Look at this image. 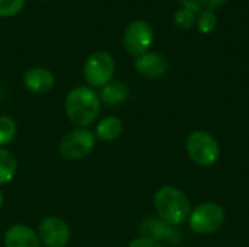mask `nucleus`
<instances>
[{
  "label": "nucleus",
  "instance_id": "obj_7",
  "mask_svg": "<svg viewBox=\"0 0 249 247\" xmlns=\"http://www.w3.org/2000/svg\"><path fill=\"white\" fill-rule=\"evenodd\" d=\"M96 146V137L90 130L77 128L70 131L60 141L58 150L63 157L70 160H79L89 156Z\"/></svg>",
  "mask_w": 249,
  "mask_h": 247
},
{
  "label": "nucleus",
  "instance_id": "obj_17",
  "mask_svg": "<svg viewBox=\"0 0 249 247\" xmlns=\"http://www.w3.org/2000/svg\"><path fill=\"white\" fill-rule=\"evenodd\" d=\"M197 22L196 13L188 10V9H178L174 15V23L177 28L182 29V31H188L194 26V23Z\"/></svg>",
  "mask_w": 249,
  "mask_h": 247
},
{
  "label": "nucleus",
  "instance_id": "obj_21",
  "mask_svg": "<svg viewBox=\"0 0 249 247\" xmlns=\"http://www.w3.org/2000/svg\"><path fill=\"white\" fill-rule=\"evenodd\" d=\"M128 247H163L159 242H155L152 239H146V237H137L134 239Z\"/></svg>",
  "mask_w": 249,
  "mask_h": 247
},
{
  "label": "nucleus",
  "instance_id": "obj_19",
  "mask_svg": "<svg viewBox=\"0 0 249 247\" xmlns=\"http://www.w3.org/2000/svg\"><path fill=\"white\" fill-rule=\"evenodd\" d=\"M26 0H0V17H12L22 12Z\"/></svg>",
  "mask_w": 249,
  "mask_h": 247
},
{
  "label": "nucleus",
  "instance_id": "obj_22",
  "mask_svg": "<svg viewBox=\"0 0 249 247\" xmlns=\"http://www.w3.org/2000/svg\"><path fill=\"white\" fill-rule=\"evenodd\" d=\"M225 1H226V0H206V7H207V10L214 12V10H217L219 7H222Z\"/></svg>",
  "mask_w": 249,
  "mask_h": 247
},
{
  "label": "nucleus",
  "instance_id": "obj_24",
  "mask_svg": "<svg viewBox=\"0 0 249 247\" xmlns=\"http://www.w3.org/2000/svg\"><path fill=\"white\" fill-rule=\"evenodd\" d=\"M42 1H47V0H42Z\"/></svg>",
  "mask_w": 249,
  "mask_h": 247
},
{
  "label": "nucleus",
  "instance_id": "obj_16",
  "mask_svg": "<svg viewBox=\"0 0 249 247\" xmlns=\"http://www.w3.org/2000/svg\"><path fill=\"white\" fill-rule=\"evenodd\" d=\"M16 135V124L10 116L0 115V148L13 141Z\"/></svg>",
  "mask_w": 249,
  "mask_h": 247
},
{
  "label": "nucleus",
  "instance_id": "obj_18",
  "mask_svg": "<svg viewBox=\"0 0 249 247\" xmlns=\"http://www.w3.org/2000/svg\"><path fill=\"white\" fill-rule=\"evenodd\" d=\"M217 25V16L212 10H203L200 12V16L197 17V28L201 33H212Z\"/></svg>",
  "mask_w": 249,
  "mask_h": 247
},
{
  "label": "nucleus",
  "instance_id": "obj_4",
  "mask_svg": "<svg viewBox=\"0 0 249 247\" xmlns=\"http://www.w3.org/2000/svg\"><path fill=\"white\" fill-rule=\"evenodd\" d=\"M115 71V61L107 51H93L83 64V77L90 87H104Z\"/></svg>",
  "mask_w": 249,
  "mask_h": 247
},
{
  "label": "nucleus",
  "instance_id": "obj_12",
  "mask_svg": "<svg viewBox=\"0 0 249 247\" xmlns=\"http://www.w3.org/2000/svg\"><path fill=\"white\" fill-rule=\"evenodd\" d=\"M6 247H41L38 234L28 226L15 224L4 234Z\"/></svg>",
  "mask_w": 249,
  "mask_h": 247
},
{
  "label": "nucleus",
  "instance_id": "obj_1",
  "mask_svg": "<svg viewBox=\"0 0 249 247\" xmlns=\"http://www.w3.org/2000/svg\"><path fill=\"white\" fill-rule=\"evenodd\" d=\"M64 109L71 124L80 128H86L92 125L99 115V95L90 86H77L67 93L64 100Z\"/></svg>",
  "mask_w": 249,
  "mask_h": 247
},
{
  "label": "nucleus",
  "instance_id": "obj_3",
  "mask_svg": "<svg viewBox=\"0 0 249 247\" xmlns=\"http://www.w3.org/2000/svg\"><path fill=\"white\" fill-rule=\"evenodd\" d=\"M185 150L188 157L198 166L210 167L220 157V146L217 140L206 131H194L187 137Z\"/></svg>",
  "mask_w": 249,
  "mask_h": 247
},
{
  "label": "nucleus",
  "instance_id": "obj_2",
  "mask_svg": "<svg viewBox=\"0 0 249 247\" xmlns=\"http://www.w3.org/2000/svg\"><path fill=\"white\" fill-rule=\"evenodd\" d=\"M153 204L159 218L174 227L182 226L190 218V199L181 189L175 186L160 188L155 195Z\"/></svg>",
  "mask_w": 249,
  "mask_h": 247
},
{
  "label": "nucleus",
  "instance_id": "obj_14",
  "mask_svg": "<svg viewBox=\"0 0 249 247\" xmlns=\"http://www.w3.org/2000/svg\"><path fill=\"white\" fill-rule=\"evenodd\" d=\"M123 132V121L117 116L102 118L95 128V137L101 141H114Z\"/></svg>",
  "mask_w": 249,
  "mask_h": 247
},
{
  "label": "nucleus",
  "instance_id": "obj_10",
  "mask_svg": "<svg viewBox=\"0 0 249 247\" xmlns=\"http://www.w3.org/2000/svg\"><path fill=\"white\" fill-rule=\"evenodd\" d=\"M134 68L139 74L149 77V79H158L162 77L168 70V61L166 58L155 51H149L134 60Z\"/></svg>",
  "mask_w": 249,
  "mask_h": 247
},
{
  "label": "nucleus",
  "instance_id": "obj_8",
  "mask_svg": "<svg viewBox=\"0 0 249 247\" xmlns=\"http://www.w3.org/2000/svg\"><path fill=\"white\" fill-rule=\"evenodd\" d=\"M139 231L142 234L140 237L152 239L155 242H166L171 245H177L182 240V233L177 227L155 217L143 218L140 221Z\"/></svg>",
  "mask_w": 249,
  "mask_h": 247
},
{
  "label": "nucleus",
  "instance_id": "obj_15",
  "mask_svg": "<svg viewBox=\"0 0 249 247\" xmlns=\"http://www.w3.org/2000/svg\"><path fill=\"white\" fill-rule=\"evenodd\" d=\"M18 170V160L13 153L6 148H0V185L9 183Z\"/></svg>",
  "mask_w": 249,
  "mask_h": 247
},
{
  "label": "nucleus",
  "instance_id": "obj_25",
  "mask_svg": "<svg viewBox=\"0 0 249 247\" xmlns=\"http://www.w3.org/2000/svg\"><path fill=\"white\" fill-rule=\"evenodd\" d=\"M248 1H249V0H248Z\"/></svg>",
  "mask_w": 249,
  "mask_h": 247
},
{
  "label": "nucleus",
  "instance_id": "obj_13",
  "mask_svg": "<svg viewBox=\"0 0 249 247\" xmlns=\"http://www.w3.org/2000/svg\"><path fill=\"white\" fill-rule=\"evenodd\" d=\"M98 95H99L101 102H104L105 105L117 106L128 99L130 89L123 80H111L108 84L101 87V93Z\"/></svg>",
  "mask_w": 249,
  "mask_h": 247
},
{
  "label": "nucleus",
  "instance_id": "obj_9",
  "mask_svg": "<svg viewBox=\"0 0 249 247\" xmlns=\"http://www.w3.org/2000/svg\"><path fill=\"white\" fill-rule=\"evenodd\" d=\"M39 242L47 247H66L70 242V229L58 217H47L38 229Z\"/></svg>",
  "mask_w": 249,
  "mask_h": 247
},
{
  "label": "nucleus",
  "instance_id": "obj_23",
  "mask_svg": "<svg viewBox=\"0 0 249 247\" xmlns=\"http://www.w3.org/2000/svg\"><path fill=\"white\" fill-rule=\"evenodd\" d=\"M1 205H3V194L0 191V208H1Z\"/></svg>",
  "mask_w": 249,
  "mask_h": 247
},
{
  "label": "nucleus",
  "instance_id": "obj_5",
  "mask_svg": "<svg viewBox=\"0 0 249 247\" xmlns=\"http://www.w3.org/2000/svg\"><path fill=\"white\" fill-rule=\"evenodd\" d=\"M225 210L214 202H204L196 207L188 218L190 229L201 236L217 231L225 223Z\"/></svg>",
  "mask_w": 249,
  "mask_h": 247
},
{
  "label": "nucleus",
  "instance_id": "obj_11",
  "mask_svg": "<svg viewBox=\"0 0 249 247\" xmlns=\"http://www.w3.org/2000/svg\"><path fill=\"white\" fill-rule=\"evenodd\" d=\"M54 83H55L54 74L44 67H32L26 70L23 74L25 87L35 95H44L50 92L54 87Z\"/></svg>",
  "mask_w": 249,
  "mask_h": 247
},
{
  "label": "nucleus",
  "instance_id": "obj_20",
  "mask_svg": "<svg viewBox=\"0 0 249 247\" xmlns=\"http://www.w3.org/2000/svg\"><path fill=\"white\" fill-rule=\"evenodd\" d=\"M184 9H188L194 13L203 12V7H206V0H181Z\"/></svg>",
  "mask_w": 249,
  "mask_h": 247
},
{
  "label": "nucleus",
  "instance_id": "obj_6",
  "mask_svg": "<svg viewBox=\"0 0 249 247\" xmlns=\"http://www.w3.org/2000/svg\"><path fill=\"white\" fill-rule=\"evenodd\" d=\"M153 38H155V33H153V28L150 26V23H147L146 20L137 19L128 23V26L125 28L124 35H123V45H124V49L130 55L137 58L149 52L153 44Z\"/></svg>",
  "mask_w": 249,
  "mask_h": 247
}]
</instances>
